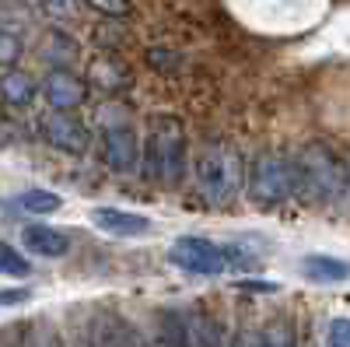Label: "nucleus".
<instances>
[{"label": "nucleus", "mask_w": 350, "mask_h": 347, "mask_svg": "<svg viewBox=\"0 0 350 347\" xmlns=\"http://www.w3.org/2000/svg\"><path fill=\"white\" fill-rule=\"evenodd\" d=\"M189 172L186 130L172 112H161L148 123V144H144V176L161 186H179Z\"/></svg>", "instance_id": "nucleus-1"}, {"label": "nucleus", "mask_w": 350, "mask_h": 347, "mask_svg": "<svg viewBox=\"0 0 350 347\" xmlns=\"http://www.w3.org/2000/svg\"><path fill=\"white\" fill-rule=\"evenodd\" d=\"M347 186V165L323 140H312L295 151V196L305 204L336 200Z\"/></svg>", "instance_id": "nucleus-2"}, {"label": "nucleus", "mask_w": 350, "mask_h": 347, "mask_svg": "<svg viewBox=\"0 0 350 347\" xmlns=\"http://www.w3.org/2000/svg\"><path fill=\"white\" fill-rule=\"evenodd\" d=\"M245 176L249 172H245L239 148H231L224 140L203 144V151L196 158V186L207 204H231L242 193Z\"/></svg>", "instance_id": "nucleus-3"}, {"label": "nucleus", "mask_w": 350, "mask_h": 347, "mask_svg": "<svg viewBox=\"0 0 350 347\" xmlns=\"http://www.w3.org/2000/svg\"><path fill=\"white\" fill-rule=\"evenodd\" d=\"M249 196L256 204H284L295 196V155L262 151L249 168Z\"/></svg>", "instance_id": "nucleus-4"}, {"label": "nucleus", "mask_w": 350, "mask_h": 347, "mask_svg": "<svg viewBox=\"0 0 350 347\" xmlns=\"http://www.w3.org/2000/svg\"><path fill=\"white\" fill-rule=\"evenodd\" d=\"M168 259L179 270L196 274V277H217L228 267V253L224 246L211 242V239H200V235H183L175 239L168 249Z\"/></svg>", "instance_id": "nucleus-5"}, {"label": "nucleus", "mask_w": 350, "mask_h": 347, "mask_svg": "<svg viewBox=\"0 0 350 347\" xmlns=\"http://www.w3.org/2000/svg\"><path fill=\"white\" fill-rule=\"evenodd\" d=\"M39 133L49 148L56 151H67V155H84L88 144H92V133L88 127L70 112H60V109H49L39 116Z\"/></svg>", "instance_id": "nucleus-6"}, {"label": "nucleus", "mask_w": 350, "mask_h": 347, "mask_svg": "<svg viewBox=\"0 0 350 347\" xmlns=\"http://www.w3.org/2000/svg\"><path fill=\"white\" fill-rule=\"evenodd\" d=\"M102 151H105V165L112 172H120V176H133V172L140 168V140H137V133L126 120L105 123Z\"/></svg>", "instance_id": "nucleus-7"}, {"label": "nucleus", "mask_w": 350, "mask_h": 347, "mask_svg": "<svg viewBox=\"0 0 350 347\" xmlns=\"http://www.w3.org/2000/svg\"><path fill=\"white\" fill-rule=\"evenodd\" d=\"M42 95H46V102H49L53 109L70 112V109H77V105L88 99V84H84L74 70H67V67H53V70L42 77Z\"/></svg>", "instance_id": "nucleus-8"}, {"label": "nucleus", "mask_w": 350, "mask_h": 347, "mask_svg": "<svg viewBox=\"0 0 350 347\" xmlns=\"http://www.w3.org/2000/svg\"><path fill=\"white\" fill-rule=\"evenodd\" d=\"M92 224L98 231H105V235H116V239H140L151 231V218L133 214V211H120V207H95Z\"/></svg>", "instance_id": "nucleus-9"}, {"label": "nucleus", "mask_w": 350, "mask_h": 347, "mask_svg": "<svg viewBox=\"0 0 350 347\" xmlns=\"http://www.w3.org/2000/svg\"><path fill=\"white\" fill-rule=\"evenodd\" d=\"M92 337L95 347H144V337L133 330V323H126L116 312H98L92 320Z\"/></svg>", "instance_id": "nucleus-10"}, {"label": "nucleus", "mask_w": 350, "mask_h": 347, "mask_svg": "<svg viewBox=\"0 0 350 347\" xmlns=\"http://www.w3.org/2000/svg\"><path fill=\"white\" fill-rule=\"evenodd\" d=\"M21 242L32 256H42V259H60L70 253V239L67 231L53 228V224H28L21 228Z\"/></svg>", "instance_id": "nucleus-11"}, {"label": "nucleus", "mask_w": 350, "mask_h": 347, "mask_svg": "<svg viewBox=\"0 0 350 347\" xmlns=\"http://www.w3.org/2000/svg\"><path fill=\"white\" fill-rule=\"evenodd\" d=\"M183 316H186V330H189V344L193 347H224V330H221V323L207 309L193 305Z\"/></svg>", "instance_id": "nucleus-12"}, {"label": "nucleus", "mask_w": 350, "mask_h": 347, "mask_svg": "<svg viewBox=\"0 0 350 347\" xmlns=\"http://www.w3.org/2000/svg\"><path fill=\"white\" fill-rule=\"evenodd\" d=\"M0 99H4L11 109H21L36 99V81L28 77L25 70H8L0 77Z\"/></svg>", "instance_id": "nucleus-13"}, {"label": "nucleus", "mask_w": 350, "mask_h": 347, "mask_svg": "<svg viewBox=\"0 0 350 347\" xmlns=\"http://www.w3.org/2000/svg\"><path fill=\"white\" fill-rule=\"evenodd\" d=\"M154 347H193L183 312L165 309V312L158 316V340H154Z\"/></svg>", "instance_id": "nucleus-14"}, {"label": "nucleus", "mask_w": 350, "mask_h": 347, "mask_svg": "<svg viewBox=\"0 0 350 347\" xmlns=\"http://www.w3.org/2000/svg\"><path fill=\"white\" fill-rule=\"evenodd\" d=\"M301 270H305V277H312L319 284H333V281H347L350 277V264L333 259V256H305Z\"/></svg>", "instance_id": "nucleus-15"}, {"label": "nucleus", "mask_w": 350, "mask_h": 347, "mask_svg": "<svg viewBox=\"0 0 350 347\" xmlns=\"http://www.w3.org/2000/svg\"><path fill=\"white\" fill-rule=\"evenodd\" d=\"M32 21H36V11H32L28 0H0V28L21 36V32L32 28Z\"/></svg>", "instance_id": "nucleus-16"}, {"label": "nucleus", "mask_w": 350, "mask_h": 347, "mask_svg": "<svg viewBox=\"0 0 350 347\" xmlns=\"http://www.w3.org/2000/svg\"><path fill=\"white\" fill-rule=\"evenodd\" d=\"M92 81H95V88L102 92H123L126 84H130V74L120 60H95L92 64Z\"/></svg>", "instance_id": "nucleus-17"}, {"label": "nucleus", "mask_w": 350, "mask_h": 347, "mask_svg": "<svg viewBox=\"0 0 350 347\" xmlns=\"http://www.w3.org/2000/svg\"><path fill=\"white\" fill-rule=\"evenodd\" d=\"M262 347H298V330H295V320H270L262 326Z\"/></svg>", "instance_id": "nucleus-18"}, {"label": "nucleus", "mask_w": 350, "mask_h": 347, "mask_svg": "<svg viewBox=\"0 0 350 347\" xmlns=\"http://www.w3.org/2000/svg\"><path fill=\"white\" fill-rule=\"evenodd\" d=\"M14 207L28 211V214H53V211H60V196L53 190H25Z\"/></svg>", "instance_id": "nucleus-19"}, {"label": "nucleus", "mask_w": 350, "mask_h": 347, "mask_svg": "<svg viewBox=\"0 0 350 347\" xmlns=\"http://www.w3.org/2000/svg\"><path fill=\"white\" fill-rule=\"evenodd\" d=\"M42 56L46 60H56V64H70V60H77V42L56 28V32H49L46 42H42Z\"/></svg>", "instance_id": "nucleus-20"}, {"label": "nucleus", "mask_w": 350, "mask_h": 347, "mask_svg": "<svg viewBox=\"0 0 350 347\" xmlns=\"http://www.w3.org/2000/svg\"><path fill=\"white\" fill-rule=\"evenodd\" d=\"M0 274L4 277H28L32 274V264H28L11 242H0Z\"/></svg>", "instance_id": "nucleus-21"}, {"label": "nucleus", "mask_w": 350, "mask_h": 347, "mask_svg": "<svg viewBox=\"0 0 350 347\" xmlns=\"http://www.w3.org/2000/svg\"><path fill=\"white\" fill-rule=\"evenodd\" d=\"M39 11L49 18V21H74L77 18V11H81V4L77 0H39Z\"/></svg>", "instance_id": "nucleus-22"}, {"label": "nucleus", "mask_w": 350, "mask_h": 347, "mask_svg": "<svg viewBox=\"0 0 350 347\" xmlns=\"http://www.w3.org/2000/svg\"><path fill=\"white\" fill-rule=\"evenodd\" d=\"M21 53H25V46H21V36L8 32V28H0V67L14 70V64L21 60Z\"/></svg>", "instance_id": "nucleus-23"}, {"label": "nucleus", "mask_w": 350, "mask_h": 347, "mask_svg": "<svg viewBox=\"0 0 350 347\" xmlns=\"http://www.w3.org/2000/svg\"><path fill=\"white\" fill-rule=\"evenodd\" d=\"M326 347H350V316H336L326 333Z\"/></svg>", "instance_id": "nucleus-24"}, {"label": "nucleus", "mask_w": 350, "mask_h": 347, "mask_svg": "<svg viewBox=\"0 0 350 347\" xmlns=\"http://www.w3.org/2000/svg\"><path fill=\"white\" fill-rule=\"evenodd\" d=\"M0 347H39V333L32 326H14L4 340H0Z\"/></svg>", "instance_id": "nucleus-25"}, {"label": "nucleus", "mask_w": 350, "mask_h": 347, "mask_svg": "<svg viewBox=\"0 0 350 347\" xmlns=\"http://www.w3.org/2000/svg\"><path fill=\"white\" fill-rule=\"evenodd\" d=\"M231 347H262V330L242 323V326L235 330V337H231Z\"/></svg>", "instance_id": "nucleus-26"}, {"label": "nucleus", "mask_w": 350, "mask_h": 347, "mask_svg": "<svg viewBox=\"0 0 350 347\" xmlns=\"http://www.w3.org/2000/svg\"><path fill=\"white\" fill-rule=\"evenodd\" d=\"M95 11H102V14H112V18H123V14H130V0H88Z\"/></svg>", "instance_id": "nucleus-27"}, {"label": "nucleus", "mask_w": 350, "mask_h": 347, "mask_svg": "<svg viewBox=\"0 0 350 347\" xmlns=\"http://www.w3.org/2000/svg\"><path fill=\"white\" fill-rule=\"evenodd\" d=\"M39 347H67V344H64V337H60V333H56V330L46 323V326L39 330Z\"/></svg>", "instance_id": "nucleus-28"}, {"label": "nucleus", "mask_w": 350, "mask_h": 347, "mask_svg": "<svg viewBox=\"0 0 350 347\" xmlns=\"http://www.w3.org/2000/svg\"><path fill=\"white\" fill-rule=\"evenodd\" d=\"M239 287H249V292H277L273 281H242Z\"/></svg>", "instance_id": "nucleus-29"}, {"label": "nucleus", "mask_w": 350, "mask_h": 347, "mask_svg": "<svg viewBox=\"0 0 350 347\" xmlns=\"http://www.w3.org/2000/svg\"><path fill=\"white\" fill-rule=\"evenodd\" d=\"M74 347H95V337H92V326H88V330H81V333H77V340H74Z\"/></svg>", "instance_id": "nucleus-30"}, {"label": "nucleus", "mask_w": 350, "mask_h": 347, "mask_svg": "<svg viewBox=\"0 0 350 347\" xmlns=\"http://www.w3.org/2000/svg\"><path fill=\"white\" fill-rule=\"evenodd\" d=\"M25 295L21 292H4V295H0V302H21Z\"/></svg>", "instance_id": "nucleus-31"}]
</instances>
